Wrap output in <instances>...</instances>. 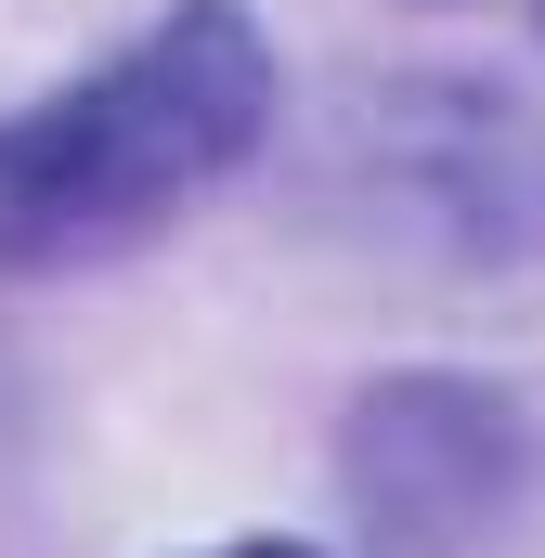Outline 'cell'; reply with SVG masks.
Listing matches in <instances>:
<instances>
[{"instance_id":"obj_3","label":"cell","mask_w":545,"mask_h":558,"mask_svg":"<svg viewBox=\"0 0 545 558\" xmlns=\"http://www.w3.org/2000/svg\"><path fill=\"white\" fill-rule=\"evenodd\" d=\"M221 558H312V546H221Z\"/></svg>"},{"instance_id":"obj_1","label":"cell","mask_w":545,"mask_h":558,"mask_svg":"<svg viewBox=\"0 0 545 558\" xmlns=\"http://www.w3.org/2000/svg\"><path fill=\"white\" fill-rule=\"evenodd\" d=\"M272 131V39L247 0H182L78 92L0 118V274H78L234 182Z\"/></svg>"},{"instance_id":"obj_2","label":"cell","mask_w":545,"mask_h":558,"mask_svg":"<svg viewBox=\"0 0 545 558\" xmlns=\"http://www.w3.org/2000/svg\"><path fill=\"white\" fill-rule=\"evenodd\" d=\"M338 481L364 507L377 558H455L507 520V481H520V416L468 377H377L351 403L338 441Z\"/></svg>"}]
</instances>
